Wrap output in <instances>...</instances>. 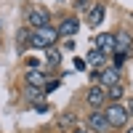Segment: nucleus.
I'll return each instance as SVG.
<instances>
[{
    "instance_id": "nucleus-1",
    "label": "nucleus",
    "mask_w": 133,
    "mask_h": 133,
    "mask_svg": "<svg viewBox=\"0 0 133 133\" xmlns=\"http://www.w3.org/2000/svg\"><path fill=\"white\" fill-rule=\"evenodd\" d=\"M56 40H59V32H56V27H51V24L29 32V45L32 48H51Z\"/></svg>"
},
{
    "instance_id": "nucleus-2",
    "label": "nucleus",
    "mask_w": 133,
    "mask_h": 133,
    "mask_svg": "<svg viewBox=\"0 0 133 133\" xmlns=\"http://www.w3.org/2000/svg\"><path fill=\"white\" fill-rule=\"evenodd\" d=\"M104 117H107V125L109 128H125L128 125V112H125V107L115 101V104H109L104 109Z\"/></svg>"
},
{
    "instance_id": "nucleus-3",
    "label": "nucleus",
    "mask_w": 133,
    "mask_h": 133,
    "mask_svg": "<svg viewBox=\"0 0 133 133\" xmlns=\"http://www.w3.org/2000/svg\"><path fill=\"white\" fill-rule=\"evenodd\" d=\"M27 21H29L32 29H40V27L51 24V16H48V11H43V8H29L27 11Z\"/></svg>"
},
{
    "instance_id": "nucleus-4",
    "label": "nucleus",
    "mask_w": 133,
    "mask_h": 133,
    "mask_svg": "<svg viewBox=\"0 0 133 133\" xmlns=\"http://www.w3.org/2000/svg\"><path fill=\"white\" fill-rule=\"evenodd\" d=\"M85 101H88V107H91V109H101L104 104H107V91H104V88L101 85H93L91 88V91H88V96H85Z\"/></svg>"
},
{
    "instance_id": "nucleus-5",
    "label": "nucleus",
    "mask_w": 133,
    "mask_h": 133,
    "mask_svg": "<svg viewBox=\"0 0 133 133\" xmlns=\"http://www.w3.org/2000/svg\"><path fill=\"white\" fill-rule=\"evenodd\" d=\"M93 45L96 51H101V53H115V35H109V32H101V35H96L93 37Z\"/></svg>"
},
{
    "instance_id": "nucleus-6",
    "label": "nucleus",
    "mask_w": 133,
    "mask_h": 133,
    "mask_svg": "<svg viewBox=\"0 0 133 133\" xmlns=\"http://www.w3.org/2000/svg\"><path fill=\"white\" fill-rule=\"evenodd\" d=\"M88 128H91V130H96V133H104V130H109V125H107V117H104V112H101V109H93V112L88 115Z\"/></svg>"
},
{
    "instance_id": "nucleus-7",
    "label": "nucleus",
    "mask_w": 133,
    "mask_h": 133,
    "mask_svg": "<svg viewBox=\"0 0 133 133\" xmlns=\"http://www.w3.org/2000/svg\"><path fill=\"white\" fill-rule=\"evenodd\" d=\"M130 48H133V37H130V32L120 29L117 35H115V53H128Z\"/></svg>"
},
{
    "instance_id": "nucleus-8",
    "label": "nucleus",
    "mask_w": 133,
    "mask_h": 133,
    "mask_svg": "<svg viewBox=\"0 0 133 133\" xmlns=\"http://www.w3.org/2000/svg\"><path fill=\"white\" fill-rule=\"evenodd\" d=\"M77 29H80V21H77L75 16H69V19H64L61 24L56 27V32H59V37H72V35H77Z\"/></svg>"
},
{
    "instance_id": "nucleus-9",
    "label": "nucleus",
    "mask_w": 133,
    "mask_h": 133,
    "mask_svg": "<svg viewBox=\"0 0 133 133\" xmlns=\"http://www.w3.org/2000/svg\"><path fill=\"white\" fill-rule=\"evenodd\" d=\"M98 83H101V88L117 85V83H120V69H115V66H107V69H101V72H98Z\"/></svg>"
},
{
    "instance_id": "nucleus-10",
    "label": "nucleus",
    "mask_w": 133,
    "mask_h": 133,
    "mask_svg": "<svg viewBox=\"0 0 133 133\" xmlns=\"http://www.w3.org/2000/svg\"><path fill=\"white\" fill-rule=\"evenodd\" d=\"M104 16H107V8L98 3V5L91 8V14H88V24H91V27H98V24L104 21Z\"/></svg>"
},
{
    "instance_id": "nucleus-11",
    "label": "nucleus",
    "mask_w": 133,
    "mask_h": 133,
    "mask_svg": "<svg viewBox=\"0 0 133 133\" xmlns=\"http://www.w3.org/2000/svg\"><path fill=\"white\" fill-rule=\"evenodd\" d=\"M24 80H27V85H32V88H43V85H45V75L37 72V69H29V72L24 75Z\"/></svg>"
},
{
    "instance_id": "nucleus-12",
    "label": "nucleus",
    "mask_w": 133,
    "mask_h": 133,
    "mask_svg": "<svg viewBox=\"0 0 133 133\" xmlns=\"http://www.w3.org/2000/svg\"><path fill=\"white\" fill-rule=\"evenodd\" d=\"M107 98H109V101H120V98H123V83H117V85H109L107 88Z\"/></svg>"
},
{
    "instance_id": "nucleus-13",
    "label": "nucleus",
    "mask_w": 133,
    "mask_h": 133,
    "mask_svg": "<svg viewBox=\"0 0 133 133\" xmlns=\"http://www.w3.org/2000/svg\"><path fill=\"white\" fill-rule=\"evenodd\" d=\"M104 61H107V53H101V51H91L85 59V64H93V66H101Z\"/></svg>"
},
{
    "instance_id": "nucleus-14",
    "label": "nucleus",
    "mask_w": 133,
    "mask_h": 133,
    "mask_svg": "<svg viewBox=\"0 0 133 133\" xmlns=\"http://www.w3.org/2000/svg\"><path fill=\"white\" fill-rule=\"evenodd\" d=\"M24 96L29 98V101H37V104H40V98L45 96V93H43V88H32V85H27V91H24Z\"/></svg>"
},
{
    "instance_id": "nucleus-15",
    "label": "nucleus",
    "mask_w": 133,
    "mask_h": 133,
    "mask_svg": "<svg viewBox=\"0 0 133 133\" xmlns=\"http://www.w3.org/2000/svg\"><path fill=\"white\" fill-rule=\"evenodd\" d=\"M125 59H128V53H115V64H112V66H115V69H120V66L125 64Z\"/></svg>"
},
{
    "instance_id": "nucleus-16",
    "label": "nucleus",
    "mask_w": 133,
    "mask_h": 133,
    "mask_svg": "<svg viewBox=\"0 0 133 133\" xmlns=\"http://www.w3.org/2000/svg\"><path fill=\"white\" fill-rule=\"evenodd\" d=\"M45 56H48V64H59V61H61V53H59V51H48Z\"/></svg>"
},
{
    "instance_id": "nucleus-17",
    "label": "nucleus",
    "mask_w": 133,
    "mask_h": 133,
    "mask_svg": "<svg viewBox=\"0 0 133 133\" xmlns=\"http://www.w3.org/2000/svg\"><path fill=\"white\" fill-rule=\"evenodd\" d=\"M59 88V80H51V83H45V88H43V93H53Z\"/></svg>"
},
{
    "instance_id": "nucleus-18",
    "label": "nucleus",
    "mask_w": 133,
    "mask_h": 133,
    "mask_svg": "<svg viewBox=\"0 0 133 133\" xmlns=\"http://www.w3.org/2000/svg\"><path fill=\"white\" fill-rule=\"evenodd\" d=\"M125 107V112H128V120H133V98H128V104H123Z\"/></svg>"
},
{
    "instance_id": "nucleus-19",
    "label": "nucleus",
    "mask_w": 133,
    "mask_h": 133,
    "mask_svg": "<svg viewBox=\"0 0 133 133\" xmlns=\"http://www.w3.org/2000/svg\"><path fill=\"white\" fill-rule=\"evenodd\" d=\"M75 69H85V59H77L75 56Z\"/></svg>"
},
{
    "instance_id": "nucleus-20",
    "label": "nucleus",
    "mask_w": 133,
    "mask_h": 133,
    "mask_svg": "<svg viewBox=\"0 0 133 133\" xmlns=\"http://www.w3.org/2000/svg\"><path fill=\"white\" fill-rule=\"evenodd\" d=\"M75 133H91V130H83V128H77V130H75Z\"/></svg>"
},
{
    "instance_id": "nucleus-21",
    "label": "nucleus",
    "mask_w": 133,
    "mask_h": 133,
    "mask_svg": "<svg viewBox=\"0 0 133 133\" xmlns=\"http://www.w3.org/2000/svg\"><path fill=\"white\" fill-rule=\"evenodd\" d=\"M125 133H133V125H130V128H128V130H125Z\"/></svg>"
}]
</instances>
